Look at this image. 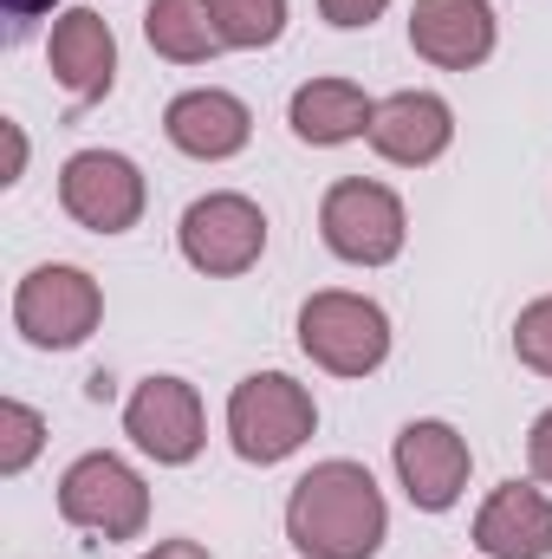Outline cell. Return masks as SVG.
<instances>
[{
	"instance_id": "1",
	"label": "cell",
	"mask_w": 552,
	"mask_h": 559,
	"mask_svg": "<svg viewBox=\"0 0 552 559\" xmlns=\"http://www.w3.org/2000/svg\"><path fill=\"white\" fill-rule=\"evenodd\" d=\"M286 540L305 559H377L391 540V508L371 468L345 455L312 462L286 495Z\"/></svg>"
},
{
	"instance_id": "2",
	"label": "cell",
	"mask_w": 552,
	"mask_h": 559,
	"mask_svg": "<svg viewBox=\"0 0 552 559\" xmlns=\"http://www.w3.org/2000/svg\"><path fill=\"white\" fill-rule=\"evenodd\" d=\"M312 429H319V404L286 371H254L228 391V442L254 468H274L286 455H299L312 442Z\"/></svg>"
},
{
	"instance_id": "3",
	"label": "cell",
	"mask_w": 552,
	"mask_h": 559,
	"mask_svg": "<svg viewBox=\"0 0 552 559\" xmlns=\"http://www.w3.org/2000/svg\"><path fill=\"white\" fill-rule=\"evenodd\" d=\"M299 352L332 378H371L391 358V312L364 293L325 286L299 306Z\"/></svg>"
},
{
	"instance_id": "4",
	"label": "cell",
	"mask_w": 552,
	"mask_h": 559,
	"mask_svg": "<svg viewBox=\"0 0 552 559\" xmlns=\"http://www.w3.org/2000/svg\"><path fill=\"white\" fill-rule=\"evenodd\" d=\"M319 235L351 267H391L404 254V241H410V209H404V195L391 182L345 176L319 202Z\"/></svg>"
},
{
	"instance_id": "5",
	"label": "cell",
	"mask_w": 552,
	"mask_h": 559,
	"mask_svg": "<svg viewBox=\"0 0 552 559\" xmlns=\"http://www.w3.org/2000/svg\"><path fill=\"white\" fill-rule=\"evenodd\" d=\"M59 521L92 540H137L149 527V488L124 455L92 449L59 475Z\"/></svg>"
},
{
	"instance_id": "6",
	"label": "cell",
	"mask_w": 552,
	"mask_h": 559,
	"mask_svg": "<svg viewBox=\"0 0 552 559\" xmlns=\"http://www.w3.org/2000/svg\"><path fill=\"white\" fill-rule=\"evenodd\" d=\"M105 319V286L85 274V267H65V261H46L13 286V332L39 352H72L98 332Z\"/></svg>"
},
{
	"instance_id": "7",
	"label": "cell",
	"mask_w": 552,
	"mask_h": 559,
	"mask_svg": "<svg viewBox=\"0 0 552 559\" xmlns=\"http://www.w3.org/2000/svg\"><path fill=\"white\" fill-rule=\"evenodd\" d=\"M176 248L195 274L208 280H235L248 274L261 254H267V215L254 195L241 189H215V195H195L176 222Z\"/></svg>"
},
{
	"instance_id": "8",
	"label": "cell",
	"mask_w": 552,
	"mask_h": 559,
	"mask_svg": "<svg viewBox=\"0 0 552 559\" xmlns=\"http://www.w3.org/2000/svg\"><path fill=\"white\" fill-rule=\"evenodd\" d=\"M143 202L149 182L124 150H79L59 169V209L92 235H131L143 222Z\"/></svg>"
},
{
	"instance_id": "9",
	"label": "cell",
	"mask_w": 552,
	"mask_h": 559,
	"mask_svg": "<svg viewBox=\"0 0 552 559\" xmlns=\"http://www.w3.org/2000/svg\"><path fill=\"white\" fill-rule=\"evenodd\" d=\"M124 436L156 468H189L208 442V417L189 378H143L124 404Z\"/></svg>"
},
{
	"instance_id": "10",
	"label": "cell",
	"mask_w": 552,
	"mask_h": 559,
	"mask_svg": "<svg viewBox=\"0 0 552 559\" xmlns=\"http://www.w3.org/2000/svg\"><path fill=\"white\" fill-rule=\"evenodd\" d=\"M391 462H397V481H404L410 508H422V514H448V508L461 501V488H468L475 449H468V436H461L455 423L416 417V423L397 429Z\"/></svg>"
},
{
	"instance_id": "11",
	"label": "cell",
	"mask_w": 552,
	"mask_h": 559,
	"mask_svg": "<svg viewBox=\"0 0 552 559\" xmlns=\"http://www.w3.org/2000/svg\"><path fill=\"white\" fill-rule=\"evenodd\" d=\"M410 46H416V59H429L442 72L488 66L494 46H501L494 0H416L410 7Z\"/></svg>"
},
{
	"instance_id": "12",
	"label": "cell",
	"mask_w": 552,
	"mask_h": 559,
	"mask_svg": "<svg viewBox=\"0 0 552 559\" xmlns=\"http://www.w3.org/2000/svg\"><path fill=\"white\" fill-rule=\"evenodd\" d=\"M46 66L65 85L72 105H98L118 85V33H111V20L92 13V7L59 13L52 33H46Z\"/></svg>"
},
{
	"instance_id": "13",
	"label": "cell",
	"mask_w": 552,
	"mask_h": 559,
	"mask_svg": "<svg viewBox=\"0 0 552 559\" xmlns=\"http://www.w3.org/2000/svg\"><path fill=\"white\" fill-rule=\"evenodd\" d=\"M163 138L176 143L182 156H195V163H228V156H241L248 138H254V111L235 92H221V85H195V92H176L169 98Z\"/></svg>"
},
{
	"instance_id": "14",
	"label": "cell",
	"mask_w": 552,
	"mask_h": 559,
	"mask_svg": "<svg viewBox=\"0 0 552 559\" xmlns=\"http://www.w3.org/2000/svg\"><path fill=\"white\" fill-rule=\"evenodd\" d=\"M455 143V111L442 92H391L377 98V118H371V150L397 169H429L442 150Z\"/></svg>"
},
{
	"instance_id": "15",
	"label": "cell",
	"mask_w": 552,
	"mask_h": 559,
	"mask_svg": "<svg viewBox=\"0 0 552 559\" xmlns=\"http://www.w3.org/2000/svg\"><path fill=\"white\" fill-rule=\"evenodd\" d=\"M475 547L488 559H552V495L533 481H501L475 514Z\"/></svg>"
},
{
	"instance_id": "16",
	"label": "cell",
	"mask_w": 552,
	"mask_h": 559,
	"mask_svg": "<svg viewBox=\"0 0 552 559\" xmlns=\"http://www.w3.org/2000/svg\"><path fill=\"white\" fill-rule=\"evenodd\" d=\"M371 118H377V98H364V85H351V79H305L286 105L292 138L312 143V150L371 138Z\"/></svg>"
},
{
	"instance_id": "17",
	"label": "cell",
	"mask_w": 552,
	"mask_h": 559,
	"mask_svg": "<svg viewBox=\"0 0 552 559\" xmlns=\"http://www.w3.org/2000/svg\"><path fill=\"white\" fill-rule=\"evenodd\" d=\"M143 39H149V52L169 59V66H208L215 52H228L221 33H215L208 0H149Z\"/></svg>"
},
{
	"instance_id": "18",
	"label": "cell",
	"mask_w": 552,
	"mask_h": 559,
	"mask_svg": "<svg viewBox=\"0 0 552 559\" xmlns=\"http://www.w3.org/2000/svg\"><path fill=\"white\" fill-rule=\"evenodd\" d=\"M228 52H261L286 33V0H208Z\"/></svg>"
},
{
	"instance_id": "19",
	"label": "cell",
	"mask_w": 552,
	"mask_h": 559,
	"mask_svg": "<svg viewBox=\"0 0 552 559\" xmlns=\"http://www.w3.org/2000/svg\"><path fill=\"white\" fill-rule=\"evenodd\" d=\"M39 449H46V417L33 404L7 397L0 404V475H26Z\"/></svg>"
},
{
	"instance_id": "20",
	"label": "cell",
	"mask_w": 552,
	"mask_h": 559,
	"mask_svg": "<svg viewBox=\"0 0 552 559\" xmlns=\"http://www.w3.org/2000/svg\"><path fill=\"white\" fill-rule=\"evenodd\" d=\"M514 358L527 371L552 378V293L533 299V306H520V319H514Z\"/></svg>"
},
{
	"instance_id": "21",
	"label": "cell",
	"mask_w": 552,
	"mask_h": 559,
	"mask_svg": "<svg viewBox=\"0 0 552 559\" xmlns=\"http://www.w3.org/2000/svg\"><path fill=\"white\" fill-rule=\"evenodd\" d=\"M319 13H325V26H345V33H358V26L384 20V13H391V0H319Z\"/></svg>"
},
{
	"instance_id": "22",
	"label": "cell",
	"mask_w": 552,
	"mask_h": 559,
	"mask_svg": "<svg viewBox=\"0 0 552 559\" xmlns=\"http://www.w3.org/2000/svg\"><path fill=\"white\" fill-rule=\"evenodd\" d=\"M527 468H533V481H552V411H540L527 429Z\"/></svg>"
},
{
	"instance_id": "23",
	"label": "cell",
	"mask_w": 552,
	"mask_h": 559,
	"mask_svg": "<svg viewBox=\"0 0 552 559\" xmlns=\"http://www.w3.org/2000/svg\"><path fill=\"white\" fill-rule=\"evenodd\" d=\"M0 7H7V39L20 46V39L33 33V20H46V13H52L59 0H0Z\"/></svg>"
},
{
	"instance_id": "24",
	"label": "cell",
	"mask_w": 552,
	"mask_h": 559,
	"mask_svg": "<svg viewBox=\"0 0 552 559\" xmlns=\"http://www.w3.org/2000/svg\"><path fill=\"white\" fill-rule=\"evenodd\" d=\"M0 131H7V176H0V182H20V176H26V131H20L13 118H7Z\"/></svg>"
},
{
	"instance_id": "25",
	"label": "cell",
	"mask_w": 552,
	"mask_h": 559,
	"mask_svg": "<svg viewBox=\"0 0 552 559\" xmlns=\"http://www.w3.org/2000/svg\"><path fill=\"white\" fill-rule=\"evenodd\" d=\"M143 559H215V554H208L202 540H156Z\"/></svg>"
}]
</instances>
